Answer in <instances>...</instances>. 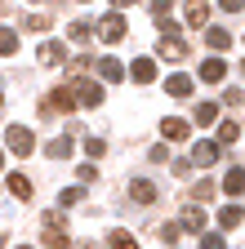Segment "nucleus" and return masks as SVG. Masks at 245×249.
<instances>
[{"instance_id":"obj_3","label":"nucleus","mask_w":245,"mask_h":249,"mask_svg":"<svg viewBox=\"0 0 245 249\" xmlns=\"http://www.w3.org/2000/svg\"><path fill=\"white\" fill-rule=\"evenodd\" d=\"M178 231H205V209L196 205V200H188V205H183V218H178Z\"/></svg>"},{"instance_id":"obj_26","label":"nucleus","mask_w":245,"mask_h":249,"mask_svg":"<svg viewBox=\"0 0 245 249\" xmlns=\"http://www.w3.org/2000/svg\"><path fill=\"white\" fill-rule=\"evenodd\" d=\"M0 53H18V36L9 27H0Z\"/></svg>"},{"instance_id":"obj_40","label":"nucleus","mask_w":245,"mask_h":249,"mask_svg":"<svg viewBox=\"0 0 245 249\" xmlns=\"http://www.w3.org/2000/svg\"><path fill=\"white\" fill-rule=\"evenodd\" d=\"M0 169H5V147H0Z\"/></svg>"},{"instance_id":"obj_38","label":"nucleus","mask_w":245,"mask_h":249,"mask_svg":"<svg viewBox=\"0 0 245 249\" xmlns=\"http://www.w3.org/2000/svg\"><path fill=\"white\" fill-rule=\"evenodd\" d=\"M219 5H223L227 14H241V9H245V0H219Z\"/></svg>"},{"instance_id":"obj_14","label":"nucleus","mask_w":245,"mask_h":249,"mask_svg":"<svg viewBox=\"0 0 245 249\" xmlns=\"http://www.w3.org/2000/svg\"><path fill=\"white\" fill-rule=\"evenodd\" d=\"M98 76H103V80H112V85H116V80H125V67H120V58H98Z\"/></svg>"},{"instance_id":"obj_37","label":"nucleus","mask_w":245,"mask_h":249,"mask_svg":"<svg viewBox=\"0 0 245 249\" xmlns=\"http://www.w3.org/2000/svg\"><path fill=\"white\" fill-rule=\"evenodd\" d=\"M170 169H174V174H178V178H188V174H192V160H174V165H170Z\"/></svg>"},{"instance_id":"obj_45","label":"nucleus","mask_w":245,"mask_h":249,"mask_svg":"<svg viewBox=\"0 0 245 249\" xmlns=\"http://www.w3.org/2000/svg\"><path fill=\"white\" fill-rule=\"evenodd\" d=\"M80 5H89V0H80Z\"/></svg>"},{"instance_id":"obj_36","label":"nucleus","mask_w":245,"mask_h":249,"mask_svg":"<svg viewBox=\"0 0 245 249\" xmlns=\"http://www.w3.org/2000/svg\"><path fill=\"white\" fill-rule=\"evenodd\" d=\"M147 5H151V9H156V18H165V14H170V5H174V0H147Z\"/></svg>"},{"instance_id":"obj_13","label":"nucleus","mask_w":245,"mask_h":249,"mask_svg":"<svg viewBox=\"0 0 245 249\" xmlns=\"http://www.w3.org/2000/svg\"><path fill=\"white\" fill-rule=\"evenodd\" d=\"M223 192H227V196H241V192H245V169H241V165H232V169L223 174Z\"/></svg>"},{"instance_id":"obj_29","label":"nucleus","mask_w":245,"mask_h":249,"mask_svg":"<svg viewBox=\"0 0 245 249\" xmlns=\"http://www.w3.org/2000/svg\"><path fill=\"white\" fill-rule=\"evenodd\" d=\"M112 249H138V240L125 236V231H112Z\"/></svg>"},{"instance_id":"obj_4","label":"nucleus","mask_w":245,"mask_h":249,"mask_svg":"<svg viewBox=\"0 0 245 249\" xmlns=\"http://www.w3.org/2000/svg\"><path fill=\"white\" fill-rule=\"evenodd\" d=\"M98 36H103L107 45H116L120 36H125V18H120V14H107V18L98 22Z\"/></svg>"},{"instance_id":"obj_9","label":"nucleus","mask_w":245,"mask_h":249,"mask_svg":"<svg viewBox=\"0 0 245 249\" xmlns=\"http://www.w3.org/2000/svg\"><path fill=\"white\" fill-rule=\"evenodd\" d=\"M76 107V98H72V89L63 85V89H54L49 98H45V111H72Z\"/></svg>"},{"instance_id":"obj_39","label":"nucleus","mask_w":245,"mask_h":249,"mask_svg":"<svg viewBox=\"0 0 245 249\" xmlns=\"http://www.w3.org/2000/svg\"><path fill=\"white\" fill-rule=\"evenodd\" d=\"M112 5H116V14H120V9H130V5H138V0H112Z\"/></svg>"},{"instance_id":"obj_32","label":"nucleus","mask_w":245,"mask_h":249,"mask_svg":"<svg viewBox=\"0 0 245 249\" xmlns=\"http://www.w3.org/2000/svg\"><path fill=\"white\" fill-rule=\"evenodd\" d=\"M156 236H161L165 245H178V227H174V223H165V227H156Z\"/></svg>"},{"instance_id":"obj_41","label":"nucleus","mask_w":245,"mask_h":249,"mask_svg":"<svg viewBox=\"0 0 245 249\" xmlns=\"http://www.w3.org/2000/svg\"><path fill=\"white\" fill-rule=\"evenodd\" d=\"M0 249H5V236H0Z\"/></svg>"},{"instance_id":"obj_35","label":"nucleus","mask_w":245,"mask_h":249,"mask_svg":"<svg viewBox=\"0 0 245 249\" xmlns=\"http://www.w3.org/2000/svg\"><path fill=\"white\" fill-rule=\"evenodd\" d=\"M76 178H80V182H94V178H98V169H94V165H80V169H76Z\"/></svg>"},{"instance_id":"obj_11","label":"nucleus","mask_w":245,"mask_h":249,"mask_svg":"<svg viewBox=\"0 0 245 249\" xmlns=\"http://www.w3.org/2000/svg\"><path fill=\"white\" fill-rule=\"evenodd\" d=\"M223 76H227V62H223V58H209V62H201V80H205V85H219Z\"/></svg>"},{"instance_id":"obj_34","label":"nucleus","mask_w":245,"mask_h":249,"mask_svg":"<svg viewBox=\"0 0 245 249\" xmlns=\"http://www.w3.org/2000/svg\"><path fill=\"white\" fill-rule=\"evenodd\" d=\"M209 196H214V182H201L196 192H192V200H196V205H201V200H209Z\"/></svg>"},{"instance_id":"obj_2","label":"nucleus","mask_w":245,"mask_h":249,"mask_svg":"<svg viewBox=\"0 0 245 249\" xmlns=\"http://www.w3.org/2000/svg\"><path fill=\"white\" fill-rule=\"evenodd\" d=\"M5 147H9L14 156H27V151L36 147V134L27 129V124H9V134H5Z\"/></svg>"},{"instance_id":"obj_44","label":"nucleus","mask_w":245,"mask_h":249,"mask_svg":"<svg viewBox=\"0 0 245 249\" xmlns=\"http://www.w3.org/2000/svg\"><path fill=\"white\" fill-rule=\"evenodd\" d=\"M0 103H5V93H0Z\"/></svg>"},{"instance_id":"obj_5","label":"nucleus","mask_w":245,"mask_h":249,"mask_svg":"<svg viewBox=\"0 0 245 249\" xmlns=\"http://www.w3.org/2000/svg\"><path fill=\"white\" fill-rule=\"evenodd\" d=\"M130 200H134V205H151V200H156V182H147V178H130Z\"/></svg>"},{"instance_id":"obj_7","label":"nucleus","mask_w":245,"mask_h":249,"mask_svg":"<svg viewBox=\"0 0 245 249\" xmlns=\"http://www.w3.org/2000/svg\"><path fill=\"white\" fill-rule=\"evenodd\" d=\"M188 160H192V165H201V169H209L214 160H219V142H196Z\"/></svg>"},{"instance_id":"obj_24","label":"nucleus","mask_w":245,"mask_h":249,"mask_svg":"<svg viewBox=\"0 0 245 249\" xmlns=\"http://www.w3.org/2000/svg\"><path fill=\"white\" fill-rule=\"evenodd\" d=\"M80 200H85L80 187H67V192H58V205H63V209H72V205H80Z\"/></svg>"},{"instance_id":"obj_8","label":"nucleus","mask_w":245,"mask_h":249,"mask_svg":"<svg viewBox=\"0 0 245 249\" xmlns=\"http://www.w3.org/2000/svg\"><path fill=\"white\" fill-rule=\"evenodd\" d=\"M183 14H188V27H205L209 22V0H188Z\"/></svg>"},{"instance_id":"obj_19","label":"nucleus","mask_w":245,"mask_h":249,"mask_svg":"<svg viewBox=\"0 0 245 249\" xmlns=\"http://www.w3.org/2000/svg\"><path fill=\"white\" fill-rule=\"evenodd\" d=\"M165 93H170V98H188V93H192V80L188 76H170L165 80Z\"/></svg>"},{"instance_id":"obj_1","label":"nucleus","mask_w":245,"mask_h":249,"mask_svg":"<svg viewBox=\"0 0 245 249\" xmlns=\"http://www.w3.org/2000/svg\"><path fill=\"white\" fill-rule=\"evenodd\" d=\"M67 89H72L76 107H98V103H103V89H98L94 80H85V76H76V80H72Z\"/></svg>"},{"instance_id":"obj_18","label":"nucleus","mask_w":245,"mask_h":249,"mask_svg":"<svg viewBox=\"0 0 245 249\" xmlns=\"http://www.w3.org/2000/svg\"><path fill=\"white\" fill-rule=\"evenodd\" d=\"M241 218H245V213H241V205H223V209H219V227H223V231H232V227H241Z\"/></svg>"},{"instance_id":"obj_12","label":"nucleus","mask_w":245,"mask_h":249,"mask_svg":"<svg viewBox=\"0 0 245 249\" xmlns=\"http://www.w3.org/2000/svg\"><path fill=\"white\" fill-rule=\"evenodd\" d=\"M130 76H134L138 85H151V80H156V62H151V58H134V67H130Z\"/></svg>"},{"instance_id":"obj_6","label":"nucleus","mask_w":245,"mask_h":249,"mask_svg":"<svg viewBox=\"0 0 245 249\" xmlns=\"http://www.w3.org/2000/svg\"><path fill=\"white\" fill-rule=\"evenodd\" d=\"M36 58H40V67H54V62L67 58V45H63V40H45V45L36 49Z\"/></svg>"},{"instance_id":"obj_15","label":"nucleus","mask_w":245,"mask_h":249,"mask_svg":"<svg viewBox=\"0 0 245 249\" xmlns=\"http://www.w3.org/2000/svg\"><path fill=\"white\" fill-rule=\"evenodd\" d=\"M161 53H165L170 62H178V58H188V45H183L178 36H161Z\"/></svg>"},{"instance_id":"obj_17","label":"nucleus","mask_w":245,"mask_h":249,"mask_svg":"<svg viewBox=\"0 0 245 249\" xmlns=\"http://www.w3.org/2000/svg\"><path fill=\"white\" fill-rule=\"evenodd\" d=\"M5 187L18 196V200H32V178H22V174H9L5 178Z\"/></svg>"},{"instance_id":"obj_28","label":"nucleus","mask_w":245,"mask_h":249,"mask_svg":"<svg viewBox=\"0 0 245 249\" xmlns=\"http://www.w3.org/2000/svg\"><path fill=\"white\" fill-rule=\"evenodd\" d=\"M214 116H219V107H214V103H196V124H209Z\"/></svg>"},{"instance_id":"obj_42","label":"nucleus","mask_w":245,"mask_h":249,"mask_svg":"<svg viewBox=\"0 0 245 249\" xmlns=\"http://www.w3.org/2000/svg\"><path fill=\"white\" fill-rule=\"evenodd\" d=\"M241 76H245V62H241Z\"/></svg>"},{"instance_id":"obj_21","label":"nucleus","mask_w":245,"mask_h":249,"mask_svg":"<svg viewBox=\"0 0 245 249\" xmlns=\"http://www.w3.org/2000/svg\"><path fill=\"white\" fill-rule=\"evenodd\" d=\"M67 36H72V40H76V45H85V40H89V36H94V27H89V22H85V18H76V22H72V27H67Z\"/></svg>"},{"instance_id":"obj_20","label":"nucleus","mask_w":245,"mask_h":249,"mask_svg":"<svg viewBox=\"0 0 245 249\" xmlns=\"http://www.w3.org/2000/svg\"><path fill=\"white\" fill-rule=\"evenodd\" d=\"M45 156H49V160H67V156H72V138H54V142H45Z\"/></svg>"},{"instance_id":"obj_33","label":"nucleus","mask_w":245,"mask_h":249,"mask_svg":"<svg viewBox=\"0 0 245 249\" xmlns=\"http://www.w3.org/2000/svg\"><path fill=\"white\" fill-rule=\"evenodd\" d=\"M156 31H161V36H178V22L174 18H156Z\"/></svg>"},{"instance_id":"obj_22","label":"nucleus","mask_w":245,"mask_h":249,"mask_svg":"<svg viewBox=\"0 0 245 249\" xmlns=\"http://www.w3.org/2000/svg\"><path fill=\"white\" fill-rule=\"evenodd\" d=\"M40 240H45V249H72V236L67 231H45Z\"/></svg>"},{"instance_id":"obj_30","label":"nucleus","mask_w":245,"mask_h":249,"mask_svg":"<svg viewBox=\"0 0 245 249\" xmlns=\"http://www.w3.org/2000/svg\"><path fill=\"white\" fill-rule=\"evenodd\" d=\"M85 151H89V160H98V156L107 151V142L103 138H85Z\"/></svg>"},{"instance_id":"obj_23","label":"nucleus","mask_w":245,"mask_h":249,"mask_svg":"<svg viewBox=\"0 0 245 249\" xmlns=\"http://www.w3.org/2000/svg\"><path fill=\"white\" fill-rule=\"evenodd\" d=\"M45 231H67V218H63V209H49V213H45Z\"/></svg>"},{"instance_id":"obj_25","label":"nucleus","mask_w":245,"mask_h":249,"mask_svg":"<svg viewBox=\"0 0 245 249\" xmlns=\"http://www.w3.org/2000/svg\"><path fill=\"white\" fill-rule=\"evenodd\" d=\"M236 138H241V124H236V120L219 124V142H223V147H227V142H236Z\"/></svg>"},{"instance_id":"obj_43","label":"nucleus","mask_w":245,"mask_h":249,"mask_svg":"<svg viewBox=\"0 0 245 249\" xmlns=\"http://www.w3.org/2000/svg\"><path fill=\"white\" fill-rule=\"evenodd\" d=\"M18 249H32V245H18Z\"/></svg>"},{"instance_id":"obj_27","label":"nucleus","mask_w":245,"mask_h":249,"mask_svg":"<svg viewBox=\"0 0 245 249\" xmlns=\"http://www.w3.org/2000/svg\"><path fill=\"white\" fill-rule=\"evenodd\" d=\"M49 14H27V31H49Z\"/></svg>"},{"instance_id":"obj_10","label":"nucleus","mask_w":245,"mask_h":249,"mask_svg":"<svg viewBox=\"0 0 245 249\" xmlns=\"http://www.w3.org/2000/svg\"><path fill=\"white\" fill-rule=\"evenodd\" d=\"M161 134H165L170 142H183V138H188V120H183V116H165V120H161Z\"/></svg>"},{"instance_id":"obj_16","label":"nucleus","mask_w":245,"mask_h":249,"mask_svg":"<svg viewBox=\"0 0 245 249\" xmlns=\"http://www.w3.org/2000/svg\"><path fill=\"white\" fill-rule=\"evenodd\" d=\"M205 45L209 49H227L232 45V31L227 27H205Z\"/></svg>"},{"instance_id":"obj_31","label":"nucleus","mask_w":245,"mask_h":249,"mask_svg":"<svg viewBox=\"0 0 245 249\" xmlns=\"http://www.w3.org/2000/svg\"><path fill=\"white\" fill-rule=\"evenodd\" d=\"M201 249H227V245H223L219 231H205V236H201Z\"/></svg>"}]
</instances>
